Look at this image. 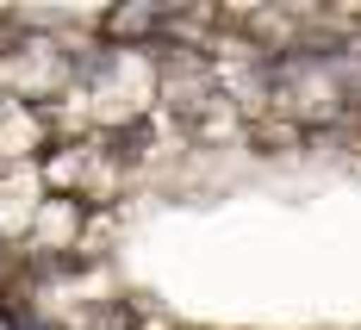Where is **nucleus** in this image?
Listing matches in <instances>:
<instances>
[{
    "label": "nucleus",
    "instance_id": "1",
    "mask_svg": "<svg viewBox=\"0 0 361 330\" xmlns=\"http://www.w3.org/2000/svg\"><path fill=\"white\" fill-rule=\"evenodd\" d=\"M69 56L56 44H32V50H0V94L6 106H44L69 87Z\"/></svg>",
    "mask_w": 361,
    "mask_h": 330
},
{
    "label": "nucleus",
    "instance_id": "2",
    "mask_svg": "<svg viewBox=\"0 0 361 330\" xmlns=\"http://www.w3.org/2000/svg\"><path fill=\"white\" fill-rule=\"evenodd\" d=\"M81 231H87V206L81 200H56V193H44V206L32 212L25 224V250H75L81 243Z\"/></svg>",
    "mask_w": 361,
    "mask_h": 330
},
{
    "label": "nucleus",
    "instance_id": "3",
    "mask_svg": "<svg viewBox=\"0 0 361 330\" xmlns=\"http://www.w3.org/2000/svg\"><path fill=\"white\" fill-rule=\"evenodd\" d=\"M0 250H6V237H0Z\"/></svg>",
    "mask_w": 361,
    "mask_h": 330
}]
</instances>
